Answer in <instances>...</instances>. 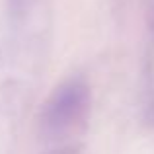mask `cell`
<instances>
[{
    "mask_svg": "<svg viewBox=\"0 0 154 154\" xmlns=\"http://www.w3.org/2000/svg\"><path fill=\"white\" fill-rule=\"evenodd\" d=\"M90 109V88L84 80L72 78L63 82L41 111V129L49 139H57L70 133L80 125Z\"/></svg>",
    "mask_w": 154,
    "mask_h": 154,
    "instance_id": "obj_1",
    "label": "cell"
}]
</instances>
